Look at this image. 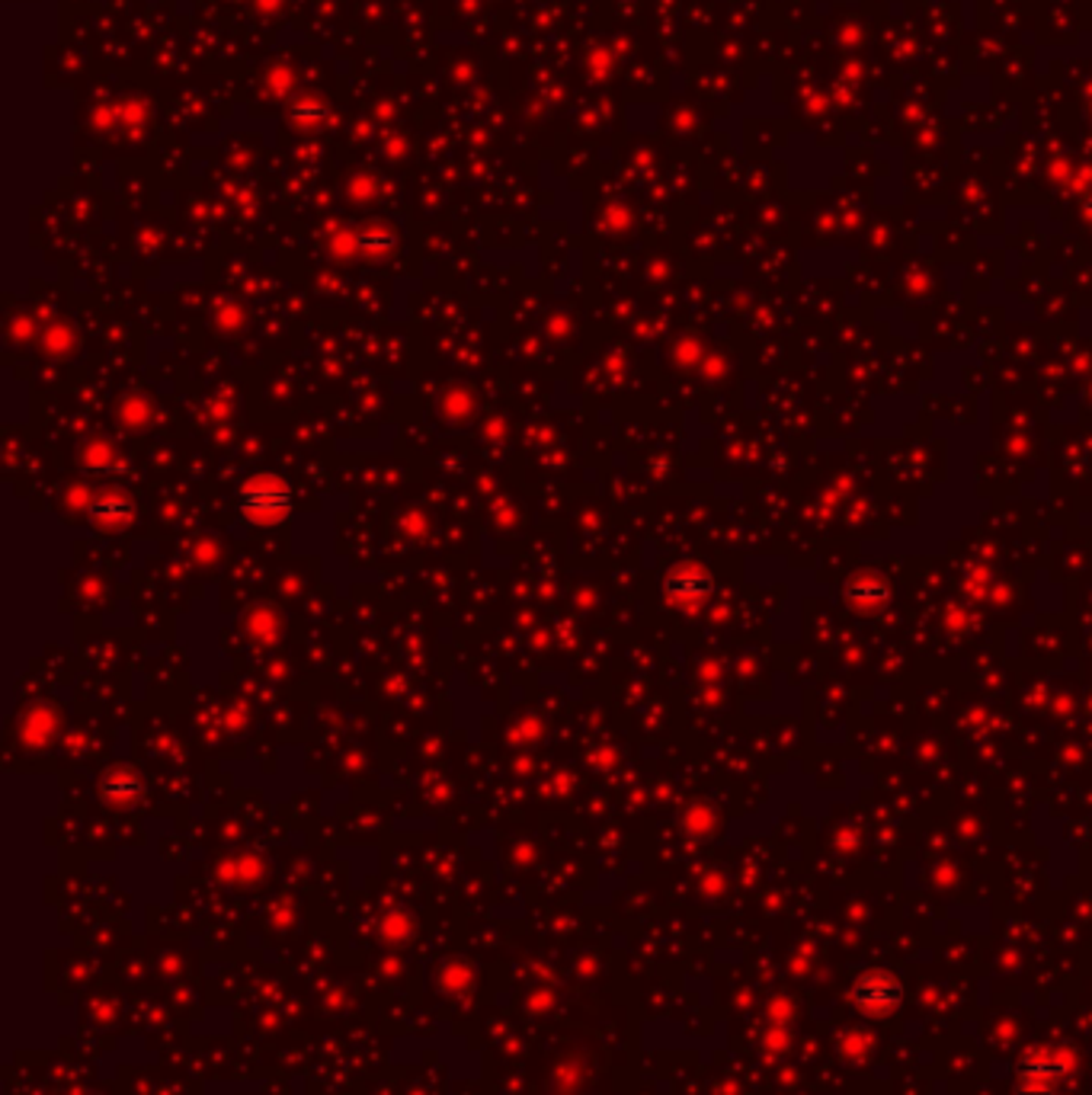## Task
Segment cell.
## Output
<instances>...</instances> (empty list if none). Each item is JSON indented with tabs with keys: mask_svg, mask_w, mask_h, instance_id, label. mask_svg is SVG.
Segmentation results:
<instances>
[{
	"mask_svg": "<svg viewBox=\"0 0 1092 1095\" xmlns=\"http://www.w3.org/2000/svg\"><path fill=\"white\" fill-rule=\"evenodd\" d=\"M286 503H289L286 488H282L279 481H272V478L257 481L254 491L244 493V510H247V516H250V519H260V523H269V519H276L279 513H286Z\"/></svg>",
	"mask_w": 1092,
	"mask_h": 1095,
	"instance_id": "1",
	"label": "cell"
},
{
	"mask_svg": "<svg viewBox=\"0 0 1092 1095\" xmlns=\"http://www.w3.org/2000/svg\"><path fill=\"white\" fill-rule=\"evenodd\" d=\"M667 586H670V593L679 596V600H702L712 590V580L702 570H673Z\"/></svg>",
	"mask_w": 1092,
	"mask_h": 1095,
	"instance_id": "2",
	"label": "cell"
},
{
	"mask_svg": "<svg viewBox=\"0 0 1092 1095\" xmlns=\"http://www.w3.org/2000/svg\"><path fill=\"white\" fill-rule=\"evenodd\" d=\"M856 596H862V603H878V600L884 596V590H881V583L866 580V586H862V590L856 586Z\"/></svg>",
	"mask_w": 1092,
	"mask_h": 1095,
	"instance_id": "3",
	"label": "cell"
}]
</instances>
